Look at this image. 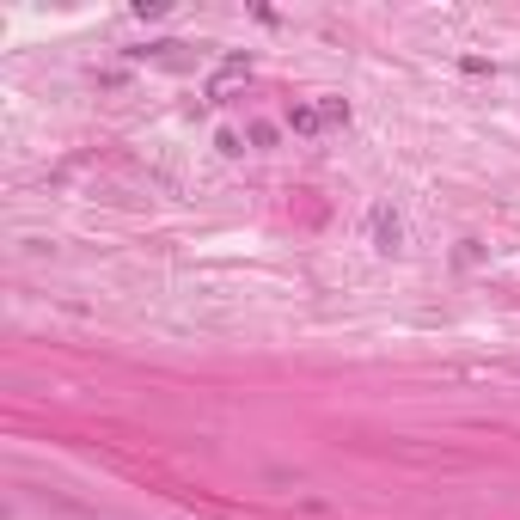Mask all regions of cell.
<instances>
[{
    "label": "cell",
    "mask_w": 520,
    "mask_h": 520,
    "mask_svg": "<svg viewBox=\"0 0 520 520\" xmlns=\"http://www.w3.org/2000/svg\"><path fill=\"white\" fill-rule=\"evenodd\" d=\"M288 129H294V135H319L324 111H319V104H294V111H288Z\"/></svg>",
    "instance_id": "3957f363"
},
{
    "label": "cell",
    "mask_w": 520,
    "mask_h": 520,
    "mask_svg": "<svg viewBox=\"0 0 520 520\" xmlns=\"http://www.w3.org/2000/svg\"><path fill=\"white\" fill-rule=\"evenodd\" d=\"M245 74H251V61H245V56H227V61H220V68H215V80H208V92H215V99H220V92H227V86H233V80H245Z\"/></svg>",
    "instance_id": "7a4b0ae2"
},
{
    "label": "cell",
    "mask_w": 520,
    "mask_h": 520,
    "mask_svg": "<svg viewBox=\"0 0 520 520\" xmlns=\"http://www.w3.org/2000/svg\"><path fill=\"white\" fill-rule=\"evenodd\" d=\"M215 147H220V154H227V160H233V154H245V141L233 135V129H220V135H215Z\"/></svg>",
    "instance_id": "5b68a950"
},
{
    "label": "cell",
    "mask_w": 520,
    "mask_h": 520,
    "mask_svg": "<svg viewBox=\"0 0 520 520\" xmlns=\"http://www.w3.org/2000/svg\"><path fill=\"white\" fill-rule=\"evenodd\" d=\"M319 111H324V129H337V122H349V104H343V99H319Z\"/></svg>",
    "instance_id": "277c9868"
},
{
    "label": "cell",
    "mask_w": 520,
    "mask_h": 520,
    "mask_svg": "<svg viewBox=\"0 0 520 520\" xmlns=\"http://www.w3.org/2000/svg\"><path fill=\"white\" fill-rule=\"evenodd\" d=\"M367 239H374L380 258H398L404 251V220H398L392 202H374V208H367Z\"/></svg>",
    "instance_id": "6da1fadb"
}]
</instances>
